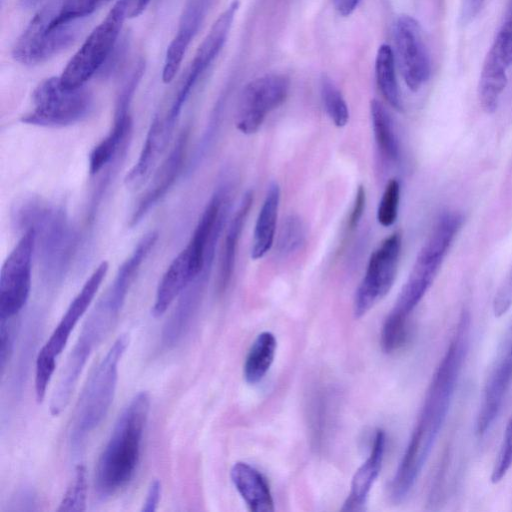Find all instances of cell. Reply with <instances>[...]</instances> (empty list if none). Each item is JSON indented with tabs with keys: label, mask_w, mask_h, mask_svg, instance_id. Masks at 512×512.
Masks as SVG:
<instances>
[{
	"label": "cell",
	"mask_w": 512,
	"mask_h": 512,
	"mask_svg": "<svg viewBox=\"0 0 512 512\" xmlns=\"http://www.w3.org/2000/svg\"><path fill=\"white\" fill-rule=\"evenodd\" d=\"M470 324V314L464 310L432 376L419 417L390 484V496L396 503L410 494L447 418L468 352Z\"/></svg>",
	"instance_id": "cell-1"
},
{
	"label": "cell",
	"mask_w": 512,
	"mask_h": 512,
	"mask_svg": "<svg viewBox=\"0 0 512 512\" xmlns=\"http://www.w3.org/2000/svg\"><path fill=\"white\" fill-rule=\"evenodd\" d=\"M11 222L18 232L33 230L42 280L62 282L74 259L79 235L63 207L34 195L16 200Z\"/></svg>",
	"instance_id": "cell-2"
},
{
	"label": "cell",
	"mask_w": 512,
	"mask_h": 512,
	"mask_svg": "<svg viewBox=\"0 0 512 512\" xmlns=\"http://www.w3.org/2000/svg\"><path fill=\"white\" fill-rule=\"evenodd\" d=\"M149 412L150 396L141 391L119 415L95 467L94 487L100 500L115 496L134 478Z\"/></svg>",
	"instance_id": "cell-3"
},
{
	"label": "cell",
	"mask_w": 512,
	"mask_h": 512,
	"mask_svg": "<svg viewBox=\"0 0 512 512\" xmlns=\"http://www.w3.org/2000/svg\"><path fill=\"white\" fill-rule=\"evenodd\" d=\"M462 224V215L455 211L445 212L439 217L431 234L420 249L410 274L388 316L408 322L410 314L436 279Z\"/></svg>",
	"instance_id": "cell-4"
},
{
	"label": "cell",
	"mask_w": 512,
	"mask_h": 512,
	"mask_svg": "<svg viewBox=\"0 0 512 512\" xmlns=\"http://www.w3.org/2000/svg\"><path fill=\"white\" fill-rule=\"evenodd\" d=\"M128 344V335L119 336L88 379L71 424L70 442L74 449L82 444L107 415L116 391L118 365Z\"/></svg>",
	"instance_id": "cell-5"
},
{
	"label": "cell",
	"mask_w": 512,
	"mask_h": 512,
	"mask_svg": "<svg viewBox=\"0 0 512 512\" xmlns=\"http://www.w3.org/2000/svg\"><path fill=\"white\" fill-rule=\"evenodd\" d=\"M123 305L106 292L89 314L62 370L50 401V413L58 416L69 404L91 354L116 322Z\"/></svg>",
	"instance_id": "cell-6"
},
{
	"label": "cell",
	"mask_w": 512,
	"mask_h": 512,
	"mask_svg": "<svg viewBox=\"0 0 512 512\" xmlns=\"http://www.w3.org/2000/svg\"><path fill=\"white\" fill-rule=\"evenodd\" d=\"M133 0H118L68 61L61 83L69 89L83 87L105 64L117 43Z\"/></svg>",
	"instance_id": "cell-7"
},
{
	"label": "cell",
	"mask_w": 512,
	"mask_h": 512,
	"mask_svg": "<svg viewBox=\"0 0 512 512\" xmlns=\"http://www.w3.org/2000/svg\"><path fill=\"white\" fill-rule=\"evenodd\" d=\"M63 0H49L31 19L16 40L13 58L23 65L42 63L70 46L79 21L61 22L56 14Z\"/></svg>",
	"instance_id": "cell-8"
},
{
	"label": "cell",
	"mask_w": 512,
	"mask_h": 512,
	"mask_svg": "<svg viewBox=\"0 0 512 512\" xmlns=\"http://www.w3.org/2000/svg\"><path fill=\"white\" fill-rule=\"evenodd\" d=\"M108 269L107 261H102L96 267L69 304L49 339L40 349L35 364V395L37 402L43 401L47 386L55 371L57 359L64 350L75 326L93 301Z\"/></svg>",
	"instance_id": "cell-9"
},
{
	"label": "cell",
	"mask_w": 512,
	"mask_h": 512,
	"mask_svg": "<svg viewBox=\"0 0 512 512\" xmlns=\"http://www.w3.org/2000/svg\"><path fill=\"white\" fill-rule=\"evenodd\" d=\"M91 93L83 87L69 89L60 77L41 81L32 93V109L21 117L26 124L64 127L85 118L92 109Z\"/></svg>",
	"instance_id": "cell-10"
},
{
	"label": "cell",
	"mask_w": 512,
	"mask_h": 512,
	"mask_svg": "<svg viewBox=\"0 0 512 512\" xmlns=\"http://www.w3.org/2000/svg\"><path fill=\"white\" fill-rule=\"evenodd\" d=\"M402 247V235L395 231L371 254L366 272L353 301L355 317L367 314L392 288L396 279Z\"/></svg>",
	"instance_id": "cell-11"
},
{
	"label": "cell",
	"mask_w": 512,
	"mask_h": 512,
	"mask_svg": "<svg viewBox=\"0 0 512 512\" xmlns=\"http://www.w3.org/2000/svg\"><path fill=\"white\" fill-rule=\"evenodd\" d=\"M35 233L24 232L0 272V321L12 320L26 305L31 291Z\"/></svg>",
	"instance_id": "cell-12"
},
{
	"label": "cell",
	"mask_w": 512,
	"mask_h": 512,
	"mask_svg": "<svg viewBox=\"0 0 512 512\" xmlns=\"http://www.w3.org/2000/svg\"><path fill=\"white\" fill-rule=\"evenodd\" d=\"M238 7V0L229 4L214 22L197 49L190 67L175 93L171 106L165 114V119L171 128L175 129L182 107L189 95L226 42Z\"/></svg>",
	"instance_id": "cell-13"
},
{
	"label": "cell",
	"mask_w": 512,
	"mask_h": 512,
	"mask_svg": "<svg viewBox=\"0 0 512 512\" xmlns=\"http://www.w3.org/2000/svg\"><path fill=\"white\" fill-rule=\"evenodd\" d=\"M289 87V79L282 74H267L249 82L240 96L237 129L246 135L257 132L267 115L285 101Z\"/></svg>",
	"instance_id": "cell-14"
},
{
	"label": "cell",
	"mask_w": 512,
	"mask_h": 512,
	"mask_svg": "<svg viewBox=\"0 0 512 512\" xmlns=\"http://www.w3.org/2000/svg\"><path fill=\"white\" fill-rule=\"evenodd\" d=\"M512 386V323L496 352L486 378L475 430L480 437L486 435L497 420Z\"/></svg>",
	"instance_id": "cell-15"
},
{
	"label": "cell",
	"mask_w": 512,
	"mask_h": 512,
	"mask_svg": "<svg viewBox=\"0 0 512 512\" xmlns=\"http://www.w3.org/2000/svg\"><path fill=\"white\" fill-rule=\"evenodd\" d=\"M396 59L411 91H418L429 79L431 62L420 24L408 15L400 16L394 27Z\"/></svg>",
	"instance_id": "cell-16"
},
{
	"label": "cell",
	"mask_w": 512,
	"mask_h": 512,
	"mask_svg": "<svg viewBox=\"0 0 512 512\" xmlns=\"http://www.w3.org/2000/svg\"><path fill=\"white\" fill-rule=\"evenodd\" d=\"M190 128L179 133L167 157L156 168L145 191L139 197L129 218V226H136L166 195L181 174L186 158Z\"/></svg>",
	"instance_id": "cell-17"
},
{
	"label": "cell",
	"mask_w": 512,
	"mask_h": 512,
	"mask_svg": "<svg viewBox=\"0 0 512 512\" xmlns=\"http://www.w3.org/2000/svg\"><path fill=\"white\" fill-rule=\"evenodd\" d=\"M135 90L123 86L117 96L114 121L108 134L91 150L88 158L90 175L98 174L127 148L132 129L130 106Z\"/></svg>",
	"instance_id": "cell-18"
},
{
	"label": "cell",
	"mask_w": 512,
	"mask_h": 512,
	"mask_svg": "<svg viewBox=\"0 0 512 512\" xmlns=\"http://www.w3.org/2000/svg\"><path fill=\"white\" fill-rule=\"evenodd\" d=\"M213 0H186L175 36L164 59L162 80L170 83L179 71L187 49L196 36Z\"/></svg>",
	"instance_id": "cell-19"
},
{
	"label": "cell",
	"mask_w": 512,
	"mask_h": 512,
	"mask_svg": "<svg viewBox=\"0 0 512 512\" xmlns=\"http://www.w3.org/2000/svg\"><path fill=\"white\" fill-rule=\"evenodd\" d=\"M173 132L174 130L167 126L164 115L154 116L138 160L125 176L124 183L127 188L138 189L150 178L169 145Z\"/></svg>",
	"instance_id": "cell-20"
},
{
	"label": "cell",
	"mask_w": 512,
	"mask_h": 512,
	"mask_svg": "<svg viewBox=\"0 0 512 512\" xmlns=\"http://www.w3.org/2000/svg\"><path fill=\"white\" fill-rule=\"evenodd\" d=\"M211 267L212 265H205L179 296L178 302L162 330L161 336L164 345H175L187 329L201 302Z\"/></svg>",
	"instance_id": "cell-21"
},
{
	"label": "cell",
	"mask_w": 512,
	"mask_h": 512,
	"mask_svg": "<svg viewBox=\"0 0 512 512\" xmlns=\"http://www.w3.org/2000/svg\"><path fill=\"white\" fill-rule=\"evenodd\" d=\"M385 446V432L378 430L375 434L368 458L356 470L352 478L350 491L343 504L342 510L359 511L364 508L373 484L381 471Z\"/></svg>",
	"instance_id": "cell-22"
},
{
	"label": "cell",
	"mask_w": 512,
	"mask_h": 512,
	"mask_svg": "<svg viewBox=\"0 0 512 512\" xmlns=\"http://www.w3.org/2000/svg\"><path fill=\"white\" fill-rule=\"evenodd\" d=\"M197 277L186 247L172 260L158 284L152 315L162 316L185 288Z\"/></svg>",
	"instance_id": "cell-23"
},
{
	"label": "cell",
	"mask_w": 512,
	"mask_h": 512,
	"mask_svg": "<svg viewBox=\"0 0 512 512\" xmlns=\"http://www.w3.org/2000/svg\"><path fill=\"white\" fill-rule=\"evenodd\" d=\"M230 478L251 511H274L269 483L259 470L246 462H236L230 470Z\"/></svg>",
	"instance_id": "cell-24"
},
{
	"label": "cell",
	"mask_w": 512,
	"mask_h": 512,
	"mask_svg": "<svg viewBox=\"0 0 512 512\" xmlns=\"http://www.w3.org/2000/svg\"><path fill=\"white\" fill-rule=\"evenodd\" d=\"M252 203L253 192L249 190L242 196L239 206L228 224L219 261L217 277L219 293L224 292L230 283L235 267L238 243Z\"/></svg>",
	"instance_id": "cell-25"
},
{
	"label": "cell",
	"mask_w": 512,
	"mask_h": 512,
	"mask_svg": "<svg viewBox=\"0 0 512 512\" xmlns=\"http://www.w3.org/2000/svg\"><path fill=\"white\" fill-rule=\"evenodd\" d=\"M508 68L491 46L484 59L478 84L479 103L487 114L494 113L499 106L508 81Z\"/></svg>",
	"instance_id": "cell-26"
},
{
	"label": "cell",
	"mask_w": 512,
	"mask_h": 512,
	"mask_svg": "<svg viewBox=\"0 0 512 512\" xmlns=\"http://www.w3.org/2000/svg\"><path fill=\"white\" fill-rule=\"evenodd\" d=\"M280 195L279 185L270 183L255 223L250 252L254 260L264 257L274 243Z\"/></svg>",
	"instance_id": "cell-27"
},
{
	"label": "cell",
	"mask_w": 512,
	"mask_h": 512,
	"mask_svg": "<svg viewBox=\"0 0 512 512\" xmlns=\"http://www.w3.org/2000/svg\"><path fill=\"white\" fill-rule=\"evenodd\" d=\"M277 339L272 332H261L252 342L243 365V377L250 385L263 380L273 364Z\"/></svg>",
	"instance_id": "cell-28"
},
{
	"label": "cell",
	"mask_w": 512,
	"mask_h": 512,
	"mask_svg": "<svg viewBox=\"0 0 512 512\" xmlns=\"http://www.w3.org/2000/svg\"><path fill=\"white\" fill-rule=\"evenodd\" d=\"M373 135L381 157L388 162H396L400 157V147L393 120L381 102L374 99L370 104Z\"/></svg>",
	"instance_id": "cell-29"
},
{
	"label": "cell",
	"mask_w": 512,
	"mask_h": 512,
	"mask_svg": "<svg viewBox=\"0 0 512 512\" xmlns=\"http://www.w3.org/2000/svg\"><path fill=\"white\" fill-rule=\"evenodd\" d=\"M377 85L385 100L396 110L403 109L395 72V57L389 45H381L375 60Z\"/></svg>",
	"instance_id": "cell-30"
},
{
	"label": "cell",
	"mask_w": 512,
	"mask_h": 512,
	"mask_svg": "<svg viewBox=\"0 0 512 512\" xmlns=\"http://www.w3.org/2000/svg\"><path fill=\"white\" fill-rule=\"evenodd\" d=\"M320 91L324 109L330 120L337 127L346 126L349 121V109L340 90L331 79L323 77Z\"/></svg>",
	"instance_id": "cell-31"
},
{
	"label": "cell",
	"mask_w": 512,
	"mask_h": 512,
	"mask_svg": "<svg viewBox=\"0 0 512 512\" xmlns=\"http://www.w3.org/2000/svg\"><path fill=\"white\" fill-rule=\"evenodd\" d=\"M306 239V229L302 219L297 215H289L282 222L278 237L277 251L287 256L298 251Z\"/></svg>",
	"instance_id": "cell-32"
},
{
	"label": "cell",
	"mask_w": 512,
	"mask_h": 512,
	"mask_svg": "<svg viewBox=\"0 0 512 512\" xmlns=\"http://www.w3.org/2000/svg\"><path fill=\"white\" fill-rule=\"evenodd\" d=\"M87 506V473L84 465L76 467L73 479L57 508L59 512L85 511Z\"/></svg>",
	"instance_id": "cell-33"
},
{
	"label": "cell",
	"mask_w": 512,
	"mask_h": 512,
	"mask_svg": "<svg viewBox=\"0 0 512 512\" xmlns=\"http://www.w3.org/2000/svg\"><path fill=\"white\" fill-rule=\"evenodd\" d=\"M401 186L398 179L388 181L377 208V221L383 227L392 226L398 217Z\"/></svg>",
	"instance_id": "cell-34"
},
{
	"label": "cell",
	"mask_w": 512,
	"mask_h": 512,
	"mask_svg": "<svg viewBox=\"0 0 512 512\" xmlns=\"http://www.w3.org/2000/svg\"><path fill=\"white\" fill-rule=\"evenodd\" d=\"M109 0H63L56 18L61 22L80 21Z\"/></svg>",
	"instance_id": "cell-35"
},
{
	"label": "cell",
	"mask_w": 512,
	"mask_h": 512,
	"mask_svg": "<svg viewBox=\"0 0 512 512\" xmlns=\"http://www.w3.org/2000/svg\"><path fill=\"white\" fill-rule=\"evenodd\" d=\"M512 466V414L506 425L502 443L491 472V481L500 482Z\"/></svg>",
	"instance_id": "cell-36"
},
{
	"label": "cell",
	"mask_w": 512,
	"mask_h": 512,
	"mask_svg": "<svg viewBox=\"0 0 512 512\" xmlns=\"http://www.w3.org/2000/svg\"><path fill=\"white\" fill-rule=\"evenodd\" d=\"M512 307V267L500 283L492 303L494 316L505 315Z\"/></svg>",
	"instance_id": "cell-37"
},
{
	"label": "cell",
	"mask_w": 512,
	"mask_h": 512,
	"mask_svg": "<svg viewBox=\"0 0 512 512\" xmlns=\"http://www.w3.org/2000/svg\"><path fill=\"white\" fill-rule=\"evenodd\" d=\"M9 321H0V368L1 374L4 373L13 353V332L9 325Z\"/></svg>",
	"instance_id": "cell-38"
},
{
	"label": "cell",
	"mask_w": 512,
	"mask_h": 512,
	"mask_svg": "<svg viewBox=\"0 0 512 512\" xmlns=\"http://www.w3.org/2000/svg\"><path fill=\"white\" fill-rule=\"evenodd\" d=\"M366 205V191L363 185H359L355 194L353 206L350 212L348 225L350 229L359 224Z\"/></svg>",
	"instance_id": "cell-39"
},
{
	"label": "cell",
	"mask_w": 512,
	"mask_h": 512,
	"mask_svg": "<svg viewBox=\"0 0 512 512\" xmlns=\"http://www.w3.org/2000/svg\"><path fill=\"white\" fill-rule=\"evenodd\" d=\"M161 482L158 479L153 480L146 493L145 500L143 502L141 511L143 512H154L157 510L159 501L161 498Z\"/></svg>",
	"instance_id": "cell-40"
},
{
	"label": "cell",
	"mask_w": 512,
	"mask_h": 512,
	"mask_svg": "<svg viewBox=\"0 0 512 512\" xmlns=\"http://www.w3.org/2000/svg\"><path fill=\"white\" fill-rule=\"evenodd\" d=\"M486 0H461L460 21L466 25L479 14Z\"/></svg>",
	"instance_id": "cell-41"
},
{
	"label": "cell",
	"mask_w": 512,
	"mask_h": 512,
	"mask_svg": "<svg viewBox=\"0 0 512 512\" xmlns=\"http://www.w3.org/2000/svg\"><path fill=\"white\" fill-rule=\"evenodd\" d=\"M361 0H333L336 11L342 16L350 15Z\"/></svg>",
	"instance_id": "cell-42"
},
{
	"label": "cell",
	"mask_w": 512,
	"mask_h": 512,
	"mask_svg": "<svg viewBox=\"0 0 512 512\" xmlns=\"http://www.w3.org/2000/svg\"><path fill=\"white\" fill-rule=\"evenodd\" d=\"M151 0H133L128 16L133 18L139 16L149 5Z\"/></svg>",
	"instance_id": "cell-43"
},
{
	"label": "cell",
	"mask_w": 512,
	"mask_h": 512,
	"mask_svg": "<svg viewBox=\"0 0 512 512\" xmlns=\"http://www.w3.org/2000/svg\"><path fill=\"white\" fill-rule=\"evenodd\" d=\"M49 0H21V4L25 8H31L39 5L42 2H47Z\"/></svg>",
	"instance_id": "cell-44"
}]
</instances>
